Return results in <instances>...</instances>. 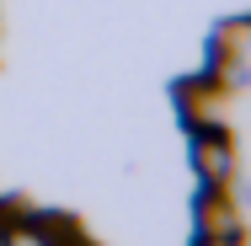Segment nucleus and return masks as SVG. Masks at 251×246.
Masks as SVG:
<instances>
[{
    "label": "nucleus",
    "instance_id": "1",
    "mask_svg": "<svg viewBox=\"0 0 251 246\" xmlns=\"http://www.w3.org/2000/svg\"><path fill=\"white\" fill-rule=\"evenodd\" d=\"M193 166L203 188H230L235 182V145L225 129H193Z\"/></svg>",
    "mask_w": 251,
    "mask_h": 246
},
{
    "label": "nucleus",
    "instance_id": "2",
    "mask_svg": "<svg viewBox=\"0 0 251 246\" xmlns=\"http://www.w3.org/2000/svg\"><path fill=\"white\" fill-rule=\"evenodd\" d=\"M198 230L203 241H246V230H241V209H235V198H230V188H208V193L198 198Z\"/></svg>",
    "mask_w": 251,
    "mask_h": 246
},
{
    "label": "nucleus",
    "instance_id": "3",
    "mask_svg": "<svg viewBox=\"0 0 251 246\" xmlns=\"http://www.w3.org/2000/svg\"><path fill=\"white\" fill-rule=\"evenodd\" d=\"M187 118H193V129H230V112H225V91H214L208 81H193V102H187Z\"/></svg>",
    "mask_w": 251,
    "mask_h": 246
},
{
    "label": "nucleus",
    "instance_id": "4",
    "mask_svg": "<svg viewBox=\"0 0 251 246\" xmlns=\"http://www.w3.org/2000/svg\"><path fill=\"white\" fill-rule=\"evenodd\" d=\"M0 246H53V241L32 225V219H16V225H5V230H0Z\"/></svg>",
    "mask_w": 251,
    "mask_h": 246
},
{
    "label": "nucleus",
    "instance_id": "5",
    "mask_svg": "<svg viewBox=\"0 0 251 246\" xmlns=\"http://www.w3.org/2000/svg\"><path fill=\"white\" fill-rule=\"evenodd\" d=\"M75 246H91V241H75Z\"/></svg>",
    "mask_w": 251,
    "mask_h": 246
}]
</instances>
